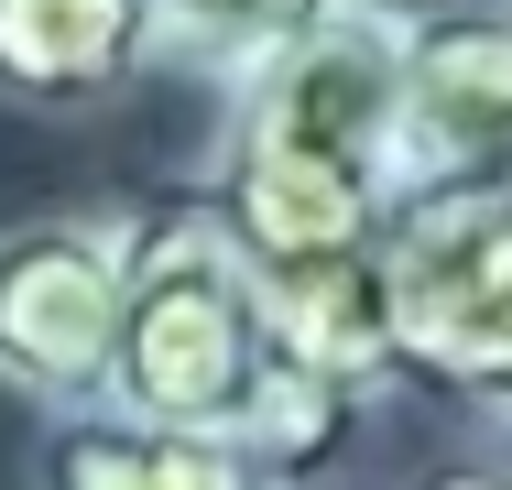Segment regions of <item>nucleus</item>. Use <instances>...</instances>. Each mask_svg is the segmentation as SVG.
<instances>
[{
    "label": "nucleus",
    "mask_w": 512,
    "mask_h": 490,
    "mask_svg": "<svg viewBox=\"0 0 512 490\" xmlns=\"http://www.w3.org/2000/svg\"><path fill=\"white\" fill-rule=\"evenodd\" d=\"M404 33L414 0H349L316 33L273 44L218 88L207 142V207L251 251L273 316L295 327L349 403L414 392L404 316H393V229H404V164H393V109H404Z\"/></svg>",
    "instance_id": "f257e3e1"
},
{
    "label": "nucleus",
    "mask_w": 512,
    "mask_h": 490,
    "mask_svg": "<svg viewBox=\"0 0 512 490\" xmlns=\"http://www.w3.org/2000/svg\"><path fill=\"white\" fill-rule=\"evenodd\" d=\"M109 403L142 425H175L207 447H240L251 469L295 490L338 458L349 436V392L295 349V327L273 316V294L251 273V251L229 240V218L207 186L142 196V240H131V305H120V360Z\"/></svg>",
    "instance_id": "f03ea898"
},
{
    "label": "nucleus",
    "mask_w": 512,
    "mask_h": 490,
    "mask_svg": "<svg viewBox=\"0 0 512 490\" xmlns=\"http://www.w3.org/2000/svg\"><path fill=\"white\" fill-rule=\"evenodd\" d=\"M393 316L414 392L458 403L512 458V175L414 196L393 229Z\"/></svg>",
    "instance_id": "7ed1b4c3"
},
{
    "label": "nucleus",
    "mask_w": 512,
    "mask_h": 490,
    "mask_svg": "<svg viewBox=\"0 0 512 490\" xmlns=\"http://www.w3.org/2000/svg\"><path fill=\"white\" fill-rule=\"evenodd\" d=\"M131 240H142V196L44 207V218L0 229V392L11 403H33V414L109 403Z\"/></svg>",
    "instance_id": "20e7f679"
},
{
    "label": "nucleus",
    "mask_w": 512,
    "mask_h": 490,
    "mask_svg": "<svg viewBox=\"0 0 512 490\" xmlns=\"http://www.w3.org/2000/svg\"><path fill=\"white\" fill-rule=\"evenodd\" d=\"M393 164L404 207L512 175V0H414Z\"/></svg>",
    "instance_id": "39448f33"
},
{
    "label": "nucleus",
    "mask_w": 512,
    "mask_h": 490,
    "mask_svg": "<svg viewBox=\"0 0 512 490\" xmlns=\"http://www.w3.org/2000/svg\"><path fill=\"white\" fill-rule=\"evenodd\" d=\"M164 77L153 0H0V98L33 120H88Z\"/></svg>",
    "instance_id": "423d86ee"
},
{
    "label": "nucleus",
    "mask_w": 512,
    "mask_h": 490,
    "mask_svg": "<svg viewBox=\"0 0 512 490\" xmlns=\"http://www.w3.org/2000/svg\"><path fill=\"white\" fill-rule=\"evenodd\" d=\"M33 490H284V480L251 469L240 447H207V436L142 425L120 403H88V414H44Z\"/></svg>",
    "instance_id": "0eeeda50"
},
{
    "label": "nucleus",
    "mask_w": 512,
    "mask_h": 490,
    "mask_svg": "<svg viewBox=\"0 0 512 490\" xmlns=\"http://www.w3.org/2000/svg\"><path fill=\"white\" fill-rule=\"evenodd\" d=\"M164 11V66H186L207 88H229L240 66H262L273 44H295L316 33L327 11H349V0H153Z\"/></svg>",
    "instance_id": "6e6552de"
},
{
    "label": "nucleus",
    "mask_w": 512,
    "mask_h": 490,
    "mask_svg": "<svg viewBox=\"0 0 512 490\" xmlns=\"http://www.w3.org/2000/svg\"><path fill=\"white\" fill-rule=\"evenodd\" d=\"M425 490H512V458H469V469H447V480H425Z\"/></svg>",
    "instance_id": "1a4fd4ad"
}]
</instances>
